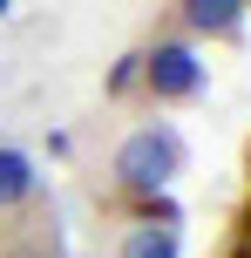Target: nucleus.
<instances>
[{"instance_id":"f257e3e1","label":"nucleus","mask_w":251,"mask_h":258,"mask_svg":"<svg viewBox=\"0 0 251 258\" xmlns=\"http://www.w3.org/2000/svg\"><path fill=\"white\" fill-rule=\"evenodd\" d=\"M184 170V143H177V129H129L116 150V190L136 197V204H149V197L170 190V177Z\"/></svg>"},{"instance_id":"f03ea898","label":"nucleus","mask_w":251,"mask_h":258,"mask_svg":"<svg viewBox=\"0 0 251 258\" xmlns=\"http://www.w3.org/2000/svg\"><path fill=\"white\" fill-rule=\"evenodd\" d=\"M143 89L156 95V102H190V95L204 89V61L190 41H156V48L143 54Z\"/></svg>"},{"instance_id":"7ed1b4c3","label":"nucleus","mask_w":251,"mask_h":258,"mask_svg":"<svg viewBox=\"0 0 251 258\" xmlns=\"http://www.w3.org/2000/svg\"><path fill=\"white\" fill-rule=\"evenodd\" d=\"M244 7L251 0H177V14H184V27L197 41H238L244 34Z\"/></svg>"},{"instance_id":"20e7f679","label":"nucleus","mask_w":251,"mask_h":258,"mask_svg":"<svg viewBox=\"0 0 251 258\" xmlns=\"http://www.w3.org/2000/svg\"><path fill=\"white\" fill-rule=\"evenodd\" d=\"M34 197V163H27V150H7L0 143V211L27 204Z\"/></svg>"},{"instance_id":"39448f33","label":"nucleus","mask_w":251,"mask_h":258,"mask_svg":"<svg viewBox=\"0 0 251 258\" xmlns=\"http://www.w3.org/2000/svg\"><path fill=\"white\" fill-rule=\"evenodd\" d=\"M122 258H177V224H129V238H122Z\"/></svg>"},{"instance_id":"423d86ee","label":"nucleus","mask_w":251,"mask_h":258,"mask_svg":"<svg viewBox=\"0 0 251 258\" xmlns=\"http://www.w3.org/2000/svg\"><path fill=\"white\" fill-rule=\"evenodd\" d=\"M136 82H143V54H122V61L109 68V95H129Z\"/></svg>"},{"instance_id":"0eeeda50","label":"nucleus","mask_w":251,"mask_h":258,"mask_svg":"<svg viewBox=\"0 0 251 258\" xmlns=\"http://www.w3.org/2000/svg\"><path fill=\"white\" fill-rule=\"evenodd\" d=\"M244 238H251V211H244Z\"/></svg>"},{"instance_id":"6e6552de","label":"nucleus","mask_w":251,"mask_h":258,"mask_svg":"<svg viewBox=\"0 0 251 258\" xmlns=\"http://www.w3.org/2000/svg\"><path fill=\"white\" fill-rule=\"evenodd\" d=\"M244 177H251V150H244Z\"/></svg>"},{"instance_id":"1a4fd4ad","label":"nucleus","mask_w":251,"mask_h":258,"mask_svg":"<svg viewBox=\"0 0 251 258\" xmlns=\"http://www.w3.org/2000/svg\"><path fill=\"white\" fill-rule=\"evenodd\" d=\"M238 258H251V245H244V251H238Z\"/></svg>"},{"instance_id":"9d476101","label":"nucleus","mask_w":251,"mask_h":258,"mask_svg":"<svg viewBox=\"0 0 251 258\" xmlns=\"http://www.w3.org/2000/svg\"><path fill=\"white\" fill-rule=\"evenodd\" d=\"M0 14H7V0H0Z\"/></svg>"}]
</instances>
